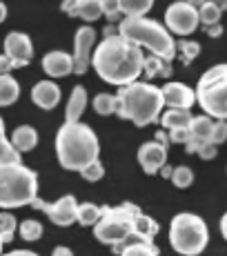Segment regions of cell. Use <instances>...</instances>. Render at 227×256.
Wrapping results in <instances>:
<instances>
[{
  "instance_id": "6da1fadb",
  "label": "cell",
  "mask_w": 227,
  "mask_h": 256,
  "mask_svg": "<svg viewBox=\"0 0 227 256\" xmlns=\"http://www.w3.org/2000/svg\"><path fill=\"white\" fill-rule=\"evenodd\" d=\"M142 62H145L142 49L118 34L105 36V40L98 42L92 56V65L100 80L116 87L136 82L142 74Z\"/></svg>"
},
{
  "instance_id": "7a4b0ae2",
  "label": "cell",
  "mask_w": 227,
  "mask_h": 256,
  "mask_svg": "<svg viewBox=\"0 0 227 256\" xmlns=\"http://www.w3.org/2000/svg\"><path fill=\"white\" fill-rule=\"evenodd\" d=\"M98 138L85 122H65L56 134V156L65 170L82 172L98 160Z\"/></svg>"
},
{
  "instance_id": "3957f363",
  "label": "cell",
  "mask_w": 227,
  "mask_h": 256,
  "mask_svg": "<svg viewBox=\"0 0 227 256\" xmlns=\"http://www.w3.org/2000/svg\"><path fill=\"white\" fill-rule=\"evenodd\" d=\"M118 98V112L120 118H127L138 127L152 125L160 118V112L165 107L162 102L160 87L152 82H132V85L120 87L116 94Z\"/></svg>"
},
{
  "instance_id": "277c9868",
  "label": "cell",
  "mask_w": 227,
  "mask_h": 256,
  "mask_svg": "<svg viewBox=\"0 0 227 256\" xmlns=\"http://www.w3.org/2000/svg\"><path fill=\"white\" fill-rule=\"evenodd\" d=\"M118 36L134 42L140 49L142 47L150 49L152 56H158L167 62H172L176 56V42L172 38V34L167 32V27H162L160 22L152 20V18L145 16L125 18L118 24Z\"/></svg>"
},
{
  "instance_id": "5b68a950",
  "label": "cell",
  "mask_w": 227,
  "mask_h": 256,
  "mask_svg": "<svg viewBox=\"0 0 227 256\" xmlns=\"http://www.w3.org/2000/svg\"><path fill=\"white\" fill-rule=\"evenodd\" d=\"M140 210L132 203H122L118 208H102V216L94 225V234L100 243L120 250L122 245L136 238V218ZM138 240V238H136Z\"/></svg>"
},
{
  "instance_id": "8992f818",
  "label": "cell",
  "mask_w": 227,
  "mask_h": 256,
  "mask_svg": "<svg viewBox=\"0 0 227 256\" xmlns=\"http://www.w3.org/2000/svg\"><path fill=\"white\" fill-rule=\"evenodd\" d=\"M38 196V176L22 163L0 165V208L14 210L32 205Z\"/></svg>"
},
{
  "instance_id": "52a82bcc",
  "label": "cell",
  "mask_w": 227,
  "mask_h": 256,
  "mask_svg": "<svg viewBox=\"0 0 227 256\" xmlns=\"http://www.w3.org/2000/svg\"><path fill=\"white\" fill-rule=\"evenodd\" d=\"M196 102L205 116L214 120H227V62L210 67L198 78Z\"/></svg>"
},
{
  "instance_id": "ba28073f",
  "label": "cell",
  "mask_w": 227,
  "mask_h": 256,
  "mask_svg": "<svg viewBox=\"0 0 227 256\" xmlns=\"http://www.w3.org/2000/svg\"><path fill=\"white\" fill-rule=\"evenodd\" d=\"M207 225L200 216L182 212L172 218L170 225V243L174 248V252L180 256H198L207 248Z\"/></svg>"
},
{
  "instance_id": "9c48e42d",
  "label": "cell",
  "mask_w": 227,
  "mask_h": 256,
  "mask_svg": "<svg viewBox=\"0 0 227 256\" xmlns=\"http://www.w3.org/2000/svg\"><path fill=\"white\" fill-rule=\"evenodd\" d=\"M198 9L192 7L185 0H178V2H172L165 12V24L167 32H174L178 36H190L192 32H196L198 27Z\"/></svg>"
},
{
  "instance_id": "30bf717a",
  "label": "cell",
  "mask_w": 227,
  "mask_h": 256,
  "mask_svg": "<svg viewBox=\"0 0 227 256\" xmlns=\"http://www.w3.org/2000/svg\"><path fill=\"white\" fill-rule=\"evenodd\" d=\"M34 208L45 212L49 216V220H52L54 225H60V228H67V225L76 223V212H78V203L76 198H74L72 194L69 196H62V198H58L56 203H45V200H40L36 196L34 198Z\"/></svg>"
},
{
  "instance_id": "8fae6325",
  "label": "cell",
  "mask_w": 227,
  "mask_h": 256,
  "mask_svg": "<svg viewBox=\"0 0 227 256\" xmlns=\"http://www.w3.org/2000/svg\"><path fill=\"white\" fill-rule=\"evenodd\" d=\"M94 49H96V32L85 24L76 32V38H74V74H85L92 65V56Z\"/></svg>"
},
{
  "instance_id": "7c38bea8",
  "label": "cell",
  "mask_w": 227,
  "mask_h": 256,
  "mask_svg": "<svg viewBox=\"0 0 227 256\" xmlns=\"http://www.w3.org/2000/svg\"><path fill=\"white\" fill-rule=\"evenodd\" d=\"M34 45L32 38L22 32H12L4 38V56H9L16 67H27L32 60Z\"/></svg>"
},
{
  "instance_id": "4fadbf2b",
  "label": "cell",
  "mask_w": 227,
  "mask_h": 256,
  "mask_svg": "<svg viewBox=\"0 0 227 256\" xmlns=\"http://www.w3.org/2000/svg\"><path fill=\"white\" fill-rule=\"evenodd\" d=\"M138 163L145 174H156V172H160V167L167 165V147L160 145L158 140L142 142L138 147Z\"/></svg>"
},
{
  "instance_id": "5bb4252c",
  "label": "cell",
  "mask_w": 227,
  "mask_h": 256,
  "mask_svg": "<svg viewBox=\"0 0 227 256\" xmlns=\"http://www.w3.org/2000/svg\"><path fill=\"white\" fill-rule=\"evenodd\" d=\"M162 102L170 110H192L196 105V92L182 82H165L162 87Z\"/></svg>"
},
{
  "instance_id": "9a60e30c",
  "label": "cell",
  "mask_w": 227,
  "mask_h": 256,
  "mask_svg": "<svg viewBox=\"0 0 227 256\" xmlns=\"http://www.w3.org/2000/svg\"><path fill=\"white\" fill-rule=\"evenodd\" d=\"M62 12L67 16H78L85 22H94L102 16L100 0H62Z\"/></svg>"
},
{
  "instance_id": "2e32d148",
  "label": "cell",
  "mask_w": 227,
  "mask_h": 256,
  "mask_svg": "<svg viewBox=\"0 0 227 256\" xmlns=\"http://www.w3.org/2000/svg\"><path fill=\"white\" fill-rule=\"evenodd\" d=\"M32 100L40 110H54L60 102V87L54 80H40L32 87Z\"/></svg>"
},
{
  "instance_id": "e0dca14e",
  "label": "cell",
  "mask_w": 227,
  "mask_h": 256,
  "mask_svg": "<svg viewBox=\"0 0 227 256\" xmlns=\"http://www.w3.org/2000/svg\"><path fill=\"white\" fill-rule=\"evenodd\" d=\"M42 70L52 78H62L74 72V58L65 52H49L42 58Z\"/></svg>"
},
{
  "instance_id": "ac0fdd59",
  "label": "cell",
  "mask_w": 227,
  "mask_h": 256,
  "mask_svg": "<svg viewBox=\"0 0 227 256\" xmlns=\"http://www.w3.org/2000/svg\"><path fill=\"white\" fill-rule=\"evenodd\" d=\"M85 107H87V92L82 85H76L67 100L65 122H80V116H82V112H85Z\"/></svg>"
},
{
  "instance_id": "d6986e66",
  "label": "cell",
  "mask_w": 227,
  "mask_h": 256,
  "mask_svg": "<svg viewBox=\"0 0 227 256\" xmlns=\"http://www.w3.org/2000/svg\"><path fill=\"white\" fill-rule=\"evenodd\" d=\"M9 142L14 145V150L16 152H32L34 147L38 145V132L34 130L32 125H20V127L14 130Z\"/></svg>"
},
{
  "instance_id": "ffe728a7",
  "label": "cell",
  "mask_w": 227,
  "mask_h": 256,
  "mask_svg": "<svg viewBox=\"0 0 227 256\" xmlns=\"http://www.w3.org/2000/svg\"><path fill=\"white\" fill-rule=\"evenodd\" d=\"M192 118L194 116L190 114V110H167V112H162V116H160V125L165 127L167 132H172V130H190Z\"/></svg>"
},
{
  "instance_id": "44dd1931",
  "label": "cell",
  "mask_w": 227,
  "mask_h": 256,
  "mask_svg": "<svg viewBox=\"0 0 227 256\" xmlns=\"http://www.w3.org/2000/svg\"><path fill=\"white\" fill-rule=\"evenodd\" d=\"M20 96V85L12 74H0V107H9Z\"/></svg>"
},
{
  "instance_id": "7402d4cb",
  "label": "cell",
  "mask_w": 227,
  "mask_h": 256,
  "mask_svg": "<svg viewBox=\"0 0 227 256\" xmlns=\"http://www.w3.org/2000/svg\"><path fill=\"white\" fill-rule=\"evenodd\" d=\"M212 130H214V118H210V116H205V114L192 118L190 132H192V138H194V140H198V142H210Z\"/></svg>"
},
{
  "instance_id": "603a6c76",
  "label": "cell",
  "mask_w": 227,
  "mask_h": 256,
  "mask_svg": "<svg viewBox=\"0 0 227 256\" xmlns=\"http://www.w3.org/2000/svg\"><path fill=\"white\" fill-rule=\"evenodd\" d=\"M142 72H145L147 78H156V76L170 78L172 76V65L167 60H162V58H158V56H147L145 62H142Z\"/></svg>"
},
{
  "instance_id": "cb8c5ba5",
  "label": "cell",
  "mask_w": 227,
  "mask_h": 256,
  "mask_svg": "<svg viewBox=\"0 0 227 256\" xmlns=\"http://www.w3.org/2000/svg\"><path fill=\"white\" fill-rule=\"evenodd\" d=\"M156 232H158V223H156L152 216H147L140 212L136 218V238L145 240V243H152V238L156 236Z\"/></svg>"
},
{
  "instance_id": "d4e9b609",
  "label": "cell",
  "mask_w": 227,
  "mask_h": 256,
  "mask_svg": "<svg viewBox=\"0 0 227 256\" xmlns=\"http://www.w3.org/2000/svg\"><path fill=\"white\" fill-rule=\"evenodd\" d=\"M100 216H102V208H98L94 203H82V205H78L76 223H80L82 228H94L100 220Z\"/></svg>"
},
{
  "instance_id": "484cf974",
  "label": "cell",
  "mask_w": 227,
  "mask_h": 256,
  "mask_svg": "<svg viewBox=\"0 0 227 256\" xmlns=\"http://www.w3.org/2000/svg\"><path fill=\"white\" fill-rule=\"evenodd\" d=\"M9 163H20V152H16L14 145L9 142L7 134H4V120L0 118V165Z\"/></svg>"
},
{
  "instance_id": "4316f807",
  "label": "cell",
  "mask_w": 227,
  "mask_h": 256,
  "mask_svg": "<svg viewBox=\"0 0 227 256\" xmlns=\"http://www.w3.org/2000/svg\"><path fill=\"white\" fill-rule=\"evenodd\" d=\"M120 4V14H125V18H134V16H145L152 9L154 0H118Z\"/></svg>"
},
{
  "instance_id": "83f0119b",
  "label": "cell",
  "mask_w": 227,
  "mask_h": 256,
  "mask_svg": "<svg viewBox=\"0 0 227 256\" xmlns=\"http://www.w3.org/2000/svg\"><path fill=\"white\" fill-rule=\"evenodd\" d=\"M94 110L98 116H112L118 112V98L116 94H96L94 98Z\"/></svg>"
},
{
  "instance_id": "f1b7e54d",
  "label": "cell",
  "mask_w": 227,
  "mask_h": 256,
  "mask_svg": "<svg viewBox=\"0 0 227 256\" xmlns=\"http://www.w3.org/2000/svg\"><path fill=\"white\" fill-rule=\"evenodd\" d=\"M220 16H223V9H220L216 2H212V0H205V2L198 7V20L203 22L205 27L218 24Z\"/></svg>"
},
{
  "instance_id": "f546056e",
  "label": "cell",
  "mask_w": 227,
  "mask_h": 256,
  "mask_svg": "<svg viewBox=\"0 0 227 256\" xmlns=\"http://www.w3.org/2000/svg\"><path fill=\"white\" fill-rule=\"evenodd\" d=\"M120 256H158V250L154 243H145V240H132V243L122 245Z\"/></svg>"
},
{
  "instance_id": "4dcf8cb0",
  "label": "cell",
  "mask_w": 227,
  "mask_h": 256,
  "mask_svg": "<svg viewBox=\"0 0 227 256\" xmlns=\"http://www.w3.org/2000/svg\"><path fill=\"white\" fill-rule=\"evenodd\" d=\"M16 230H18V220L14 218V214H9V212H0V238H2V243L14 240Z\"/></svg>"
},
{
  "instance_id": "1f68e13d",
  "label": "cell",
  "mask_w": 227,
  "mask_h": 256,
  "mask_svg": "<svg viewBox=\"0 0 227 256\" xmlns=\"http://www.w3.org/2000/svg\"><path fill=\"white\" fill-rule=\"evenodd\" d=\"M18 232H20L22 240H29V243H32V240H38L42 236V225L34 218H27L18 225Z\"/></svg>"
},
{
  "instance_id": "d6a6232c",
  "label": "cell",
  "mask_w": 227,
  "mask_h": 256,
  "mask_svg": "<svg viewBox=\"0 0 227 256\" xmlns=\"http://www.w3.org/2000/svg\"><path fill=\"white\" fill-rule=\"evenodd\" d=\"M170 180L178 187V190H185V187H190L192 180H194V172H192L187 165H178V167H174Z\"/></svg>"
},
{
  "instance_id": "836d02e7",
  "label": "cell",
  "mask_w": 227,
  "mask_h": 256,
  "mask_svg": "<svg viewBox=\"0 0 227 256\" xmlns=\"http://www.w3.org/2000/svg\"><path fill=\"white\" fill-rule=\"evenodd\" d=\"M176 52H180L182 62H185V65H190V62L200 54V45H198V42H194V40H180L178 45H176Z\"/></svg>"
},
{
  "instance_id": "e575fe53",
  "label": "cell",
  "mask_w": 227,
  "mask_h": 256,
  "mask_svg": "<svg viewBox=\"0 0 227 256\" xmlns=\"http://www.w3.org/2000/svg\"><path fill=\"white\" fill-rule=\"evenodd\" d=\"M210 142L216 147H218L220 142H227V120H214V130H212Z\"/></svg>"
},
{
  "instance_id": "d590c367",
  "label": "cell",
  "mask_w": 227,
  "mask_h": 256,
  "mask_svg": "<svg viewBox=\"0 0 227 256\" xmlns=\"http://www.w3.org/2000/svg\"><path fill=\"white\" fill-rule=\"evenodd\" d=\"M80 176L85 180H90V183H96V180H100L102 176H105V167L100 165V160H96V163H92L90 167H85V170L80 172Z\"/></svg>"
},
{
  "instance_id": "8d00e7d4",
  "label": "cell",
  "mask_w": 227,
  "mask_h": 256,
  "mask_svg": "<svg viewBox=\"0 0 227 256\" xmlns=\"http://www.w3.org/2000/svg\"><path fill=\"white\" fill-rule=\"evenodd\" d=\"M100 4H102V16H107V20H116L120 16L118 0H100Z\"/></svg>"
},
{
  "instance_id": "74e56055",
  "label": "cell",
  "mask_w": 227,
  "mask_h": 256,
  "mask_svg": "<svg viewBox=\"0 0 227 256\" xmlns=\"http://www.w3.org/2000/svg\"><path fill=\"white\" fill-rule=\"evenodd\" d=\"M167 136H170V142H180V145H187L192 140L190 130H172V132H167Z\"/></svg>"
},
{
  "instance_id": "f35d334b",
  "label": "cell",
  "mask_w": 227,
  "mask_h": 256,
  "mask_svg": "<svg viewBox=\"0 0 227 256\" xmlns=\"http://www.w3.org/2000/svg\"><path fill=\"white\" fill-rule=\"evenodd\" d=\"M216 154H218V150H216V145H212V142H203V145H200V150H198V156L203 160L216 158Z\"/></svg>"
},
{
  "instance_id": "ab89813d",
  "label": "cell",
  "mask_w": 227,
  "mask_h": 256,
  "mask_svg": "<svg viewBox=\"0 0 227 256\" xmlns=\"http://www.w3.org/2000/svg\"><path fill=\"white\" fill-rule=\"evenodd\" d=\"M12 70H16V65H14V60L9 56H0V74H9Z\"/></svg>"
},
{
  "instance_id": "60d3db41",
  "label": "cell",
  "mask_w": 227,
  "mask_h": 256,
  "mask_svg": "<svg viewBox=\"0 0 227 256\" xmlns=\"http://www.w3.org/2000/svg\"><path fill=\"white\" fill-rule=\"evenodd\" d=\"M205 32H207V36H212V38L223 36V27H220V24H212V27H205Z\"/></svg>"
},
{
  "instance_id": "b9f144b4",
  "label": "cell",
  "mask_w": 227,
  "mask_h": 256,
  "mask_svg": "<svg viewBox=\"0 0 227 256\" xmlns=\"http://www.w3.org/2000/svg\"><path fill=\"white\" fill-rule=\"evenodd\" d=\"M52 256H74V252L69 248H54V252H52Z\"/></svg>"
},
{
  "instance_id": "7bdbcfd3",
  "label": "cell",
  "mask_w": 227,
  "mask_h": 256,
  "mask_svg": "<svg viewBox=\"0 0 227 256\" xmlns=\"http://www.w3.org/2000/svg\"><path fill=\"white\" fill-rule=\"evenodd\" d=\"M2 256H38V254L29 252V250H16V252H9V254H2Z\"/></svg>"
},
{
  "instance_id": "ee69618b",
  "label": "cell",
  "mask_w": 227,
  "mask_h": 256,
  "mask_svg": "<svg viewBox=\"0 0 227 256\" xmlns=\"http://www.w3.org/2000/svg\"><path fill=\"white\" fill-rule=\"evenodd\" d=\"M156 140H158L160 145H165V147L170 145V136H167L165 132H158V134H156Z\"/></svg>"
},
{
  "instance_id": "f6af8a7d",
  "label": "cell",
  "mask_w": 227,
  "mask_h": 256,
  "mask_svg": "<svg viewBox=\"0 0 227 256\" xmlns=\"http://www.w3.org/2000/svg\"><path fill=\"white\" fill-rule=\"evenodd\" d=\"M220 232H223L225 240H227V212H225V216H223V218H220Z\"/></svg>"
},
{
  "instance_id": "bcb514c9",
  "label": "cell",
  "mask_w": 227,
  "mask_h": 256,
  "mask_svg": "<svg viewBox=\"0 0 227 256\" xmlns=\"http://www.w3.org/2000/svg\"><path fill=\"white\" fill-rule=\"evenodd\" d=\"M172 172H174V167H167V165L160 167V174L165 176V178H172Z\"/></svg>"
},
{
  "instance_id": "7dc6e473",
  "label": "cell",
  "mask_w": 227,
  "mask_h": 256,
  "mask_svg": "<svg viewBox=\"0 0 227 256\" xmlns=\"http://www.w3.org/2000/svg\"><path fill=\"white\" fill-rule=\"evenodd\" d=\"M4 18H7V4H4L2 0H0V22H2Z\"/></svg>"
},
{
  "instance_id": "c3c4849f",
  "label": "cell",
  "mask_w": 227,
  "mask_h": 256,
  "mask_svg": "<svg viewBox=\"0 0 227 256\" xmlns=\"http://www.w3.org/2000/svg\"><path fill=\"white\" fill-rule=\"evenodd\" d=\"M185 2H190L192 7H200V4H203L205 0H185Z\"/></svg>"
},
{
  "instance_id": "681fc988",
  "label": "cell",
  "mask_w": 227,
  "mask_h": 256,
  "mask_svg": "<svg viewBox=\"0 0 227 256\" xmlns=\"http://www.w3.org/2000/svg\"><path fill=\"white\" fill-rule=\"evenodd\" d=\"M212 2H216L220 9H227V0H212Z\"/></svg>"
},
{
  "instance_id": "f907efd6",
  "label": "cell",
  "mask_w": 227,
  "mask_h": 256,
  "mask_svg": "<svg viewBox=\"0 0 227 256\" xmlns=\"http://www.w3.org/2000/svg\"><path fill=\"white\" fill-rule=\"evenodd\" d=\"M2 245H4V243H2V238H0V256H2Z\"/></svg>"
}]
</instances>
